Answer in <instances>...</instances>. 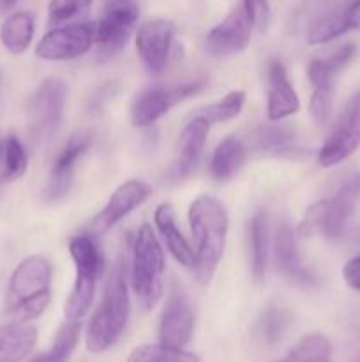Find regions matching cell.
I'll use <instances>...</instances> for the list:
<instances>
[{
    "label": "cell",
    "instance_id": "6da1fadb",
    "mask_svg": "<svg viewBox=\"0 0 360 362\" xmlns=\"http://www.w3.org/2000/svg\"><path fill=\"white\" fill-rule=\"evenodd\" d=\"M52 276L49 262L37 255L14 269L7 286V324H28L44 313L52 300Z\"/></svg>",
    "mask_w": 360,
    "mask_h": 362
},
{
    "label": "cell",
    "instance_id": "7a4b0ae2",
    "mask_svg": "<svg viewBox=\"0 0 360 362\" xmlns=\"http://www.w3.org/2000/svg\"><path fill=\"white\" fill-rule=\"evenodd\" d=\"M129 292H127L126 265L115 262L106 279L104 293L90 318L85 334V346L90 354H102L112 349L129 320Z\"/></svg>",
    "mask_w": 360,
    "mask_h": 362
},
{
    "label": "cell",
    "instance_id": "3957f363",
    "mask_svg": "<svg viewBox=\"0 0 360 362\" xmlns=\"http://www.w3.org/2000/svg\"><path fill=\"white\" fill-rule=\"evenodd\" d=\"M189 223L196 243L194 269L200 281L207 283L214 276L215 267L224 253L228 214L217 198L201 194L191 204Z\"/></svg>",
    "mask_w": 360,
    "mask_h": 362
},
{
    "label": "cell",
    "instance_id": "277c9868",
    "mask_svg": "<svg viewBox=\"0 0 360 362\" xmlns=\"http://www.w3.org/2000/svg\"><path fill=\"white\" fill-rule=\"evenodd\" d=\"M360 200V173L346 177L337 187L334 197L316 202L307 209L304 221L300 223V235L321 233L327 239H339L344 235L348 221Z\"/></svg>",
    "mask_w": 360,
    "mask_h": 362
},
{
    "label": "cell",
    "instance_id": "5b68a950",
    "mask_svg": "<svg viewBox=\"0 0 360 362\" xmlns=\"http://www.w3.org/2000/svg\"><path fill=\"white\" fill-rule=\"evenodd\" d=\"M164 253L157 237L148 225L138 230L133 243L131 286L145 310H152L161 299Z\"/></svg>",
    "mask_w": 360,
    "mask_h": 362
},
{
    "label": "cell",
    "instance_id": "8992f818",
    "mask_svg": "<svg viewBox=\"0 0 360 362\" xmlns=\"http://www.w3.org/2000/svg\"><path fill=\"white\" fill-rule=\"evenodd\" d=\"M69 253L76 265V279L66 303L67 320H81L92 308L102 269V257L94 240L87 235L69 240Z\"/></svg>",
    "mask_w": 360,
    "mask_h": 362
},
{
    "label": "cell",
    "instance_id": "52a82bcc",
    "mask_svg": "<svg viewBox=\"0 0 360 362\" xmlns=\"http://www.w3.org/2000/svg\"><path fill=\"white\" fill-rule=\"evenodd\" d=\"M205 87L203 80L186 81L173 87H148L136 95L131 106V120L136 127H147L161 119L173 106L198 94Z\"/></svg>",
    "mask_w": 360,
    "mask_h": 362
},
{
    "label": "cell",
    "instance_id": "ba28073f",
    "mask_svg": "<svg viewBox=\"0 0 360 362\" xmlns=\"http://www.w3.org/2000/svg\"><path fill=\"white\" fill-rule=\"evenodd\" d=\"M67 85L59 78H48L41 83L30 101V129L35 140H49L62 124Z\"/></svg>",
    "mask_w": 360,
    "mask_h": 362
},
{
    "label": "cell",
    "instance_id": "9c48e42d",
    "mask_svg": "<svg viewBox=\"0 0 360 362\" xmlns=\"http://www.w3.org/2000/svg\"><path fill=\"white\" fill-rule=\"evenodd\" d=\"M360 147V90L349 98L339 115L334 129L320 151V163L325 168L339 165Z\"/></svg>",
    "mask_w": 360,
    "mask_h": 362
},
{
    "label": "cell",
    "instance_id": "30bf717a",
    "mask_svg": "<svg viewBox=\"0 0 360 362\" xmlns=\"http://www.w3.org/2000/svg\"><path fill=\"white\" fill-rule=\"evenodd\" d=\"M95 42V23H73L42 35L35 55L44 60H71L85 55Z\"/></svg>",
    "mask_w": 360,
    "mask_h": 362
},
{
    "label": "cell",
    "instance_id": "8fae6325",
    "mask_svg": "<svg viewBox=\"0 0 360 362\" xmlns=\"http://www.w3.org/2000/svg\"><path fill=\"white\" fill-rule=\"evenodd\" d=\"M175 25L169 20L145 21L136 34V49L152 76H161L168 67Z\"/></svg>",
    "mask_w": 360,
    "mask_h": 362
},
{
    "label": "cell",
    "instance_id": "7c38bea8",
    "mask_svg": "<svg viewBox=\"0 0 360 362\" xmlns=\"http://www.w3.org/2000/svg\"><path fill=\"white\" fill-rule=\"evenodd\" d=\"M254 23L244 4L236 6L221 23L207 34L205 48L212 57H226L240 53L249 46Z\"/></svg>",
    "mask_w": 360,
    "mask_h": 362
},
{
    "label": "cell",
    "instance_id": "4fadbf2b",
    "mask_svg": "<svg viewBox=\"0 0 360 362\" xmlns=\"http://www.w3.org/2000/svg\"><path fill=\"white\" fill-rule=\"evenodd\" d=\"M140 11L136 4L106 11L104 16L95 23V42L101 59H109L126 46Z\"/></svg>",
    "mask_w": 360,
    "mask_h": 362
},
{
    "label": "cell",
    "instance_id": "5bb4252c",
    "mask_svg": "<svg viewBox=\"0 0 360 362\" xmlns=\"http://www.w3.org/2000/svg\"><path fill=\"white\" fill-rule=\"evenodd\" d=\"M152 189L147 182L143 180L131 179L127 182L120 184L113 194L109 197L108 204L101 209L97 216L92 221V232L94 233H104L112 230L113 226L119 225L129 212L140 207L148 197H150Z\"/></svg>",
    "mask_w": 360,
    "mask_h": 362
},
{
    "label": "cell",
    "instance_id": "9a60e30c",
    "mask_svg": "<svg viewBox=\"0 0 360 362\" xmlns=\"http://www.w3.org/2000/svg\"><path fill=\"white\" fill-rule=\"evenodd\" d=\"M194 332V311L186 293L173 290L162 311L159 324V343L173 349H184Z\"/></svg>",
    "mask_w": 360,
    "mask_h": 362
},
{
    "label": "cell",
    "instance_id": "2e32d148",
    "mask_svg": "<svg viewBox=\"0 0 360 362\" xmlns=\"http://www.w3.org/2000/svg\"><path fill=\"white\" fill-rule=\"evenodd\" d=\"M92 134L88 131H78L69 138L66 147L56 156L55 163L52 166V175H49L48 187H46V198L52 202L66 197L73 182L74 168L76 163L85 152L90 148Z\"/></svg>",
    "mask_w": 360,
    "mask_h": 362
},
{
    "label": "cell",
    "instance_id": "e0dca14e",
    "mask_svg": "<svg viewBox=\"0 0 360 362\" xmlns=\"http://www.w3.org/2000/svg\"><path fill=\"white\" fill-rule=\"evenodd\" d=\"M268 80V101L267 117L272 122L295 115L300 110V99L295 88L289 83L284 66L277 60H272L267 67Z\"/></svg>",
    "mask_w": 360,
    "mask_h": 362
},
{
    "label": "cell",
    "instance_id": "ac0fdd59",
    "mask_svg": "<svg viewBox=\"0 0 360 362\" xmlns=\"http://www.w3.org/2000/svg\"><path fill=\"white\" fill-rule=\"evenodd\" d=\"M274 253L277 269L289 281L300 286H311L316 283V278H314L313 272L300 260V255L296 251L295 232H293L288 223H282L281 228L275 233Z\"/></svg>",
    "mask_w": 360,
    "mask_h": 362
},
{
    "label": "cell",
    "instance_id": "d6986e66",
    "mask_svg": "<svg viewBox=\"0 0 360 362\" xmlns=\"http://www.w3.org/2000/svg\"><path fill=\"white\" fill-rule=\"evenodd\" d=\"M208 133H210V124L207 120L201 117H191V120L180 133L179 159L173 168L179 179H184L196 168L205 144H207Z\"/></svg>",
    "mask_w": 360,
    "mask_h": 362
},
{
    "label": "cell",
    "instance_id": "ffe728a7",
    "mask_svg": "<svg viewBox=\"0 0 360 362\" xmlns=\"http://www.w3.org/2000/svg\"><path fill=\"white\" fill-rule=\"evenodd\" d=\"M332 69L325 59H316L307 67V78L313 85L309 110L311 117L316 124H325L332 113V95H334V76Z\"/></svg>",
    "mask_w": 360,
    "mask_h": 362
},
{
    "label": "cell",
    "instance_id": "44dd1931",
    "mask_svg": "<svg viewBox=\"0 0 360 362\" xmlns=\"http://www.w3.org/2000/svg\"><path fill=\"white\" fill-rule=\"evenodd\" d=\"M154 223L172 257L184 267L194 269V251L182 235L175 221V212L169 204H161L154 212Z\"/></svg>",
    "mask_w": 360,
    "mask_h": 362
},
{
    "label": "cell",
    "instance_id": "7402d4cb",
    "mask_svg": "<svg viewBox=\"0 0 360 362\" xmlns=\"http://www.w3.org/2000/svg\"><path fill=\"white\" fill-rule=\"evenodd\" d=\"M254 151L274 158H295L302 152L296 133L289 126H263L253 134Z\"/></svg>",
    "mask_w": 360,
    "mask_h": 362
},
{
    "label": "cell",
    "instance_id": "603a6c76",
    "mask_svg": "<svg viewBox=\"0 0 360 362\" xmlns=\"http://www.w3.org/2000/svg\"><path fill=\"white\" fill-rule=\"evenodd\" d=\"M37 329L30 324H6L0 327V362H20L34 350Z\"/></svg>",
    "mask_w": 360,
    "mask_h": 362
},
{
    "label": "cell",
    "instance_id": "cb8c5ba5",
    "mask_svg": "<svg viewBox=\"0 0 360 362\" xmlns=\"http://www.w3.org/2000/svg\"><path fill=\"white\" fill-rule=\"evenodd\" d=\"M246 161V147L235 136H228L217 145L210 163V172L214 179L228 180L236 175Z\"/></svg>",
    "mask_w": 360,
    "mask_h": 362
},
{
    "label": "cell",
    "instance_id": "d4e9b609",
    "mask_svg": "<svg viewBox=\"0 0 360 362\" xmlns=\"http://www.w3.org/2000/svg\"><path fill=\"white\" fill-rule=\"evenodd\" d=\"M34 37V18L30 13H13L0 27V39L7 52L20 55L30 46Z\"/></svg>",
    "mask_w": 360,
    "mask_h": 362
},
{
    "label": "cell",
    "instance_id": "484cf974",
    "mask_svg": "<svg viewBox=\"0 0 360 362\" xmlns=\"http://www.w3.org/2000/svg\"><path fill=\"white\" fill-rule=\"evenodd\" d=\"M251 271L256 281L265 278L268 265V219L265 212H258L249 223Z\"/></svg>",
    "mask_w": 360,
    "mask_h": 362
},
{
    "label": "cell",
    "instance_id": "4316f807",
    "mask_svg": "<svg viewBox=\"0 0 360 362\" xmlns=\"http://www.w3.org/2000/svg\"><path fill=\"white\" fill-rule=\"evenodd\" d=\"M353 27L348 18V6L342 7V9H332L316 18V21L311 25L309 32H307V42L309 45H323V42L346 34Z\"/></svg>",
    "mask_w": 360,
    "mask_h": 362
},
{
    "label": "cell",
    "instance_id": "83f0119b",
    "mask_svg": "<svg viewBox=\"0 0 360 362\" xmlns=\"http://www.w3.org/2000/svg\"><path fill=\"white\" fill-rule=\"evenodd\" d=\"M27 170V152L16 134L0 140V184L20 179Z\"/></svg>",
    "mask_w": 360,
    "mask_h": 362
},
{
    "label": "cell",
    "instance_id": "f1b7e54d",
    "mask_svg": "<svg viewBox=\"0 0 360 362\" xmlns=\"http://www.w3.org/2000/svg\"><path fill=\"white\" fill-rule=\"evenodd\" d=\"M81 336L80 320H69L59 329L52 349L41 356L34 357L30 362H67L76 350Z\"/></svg>",
    "mask_w": 360,
    "mask_h": 362
},
{
    "label": "cell",
    "instance_id": "f546056e",
    "mask_svg": "<svg viewBox=\"0 0 360 362\" xmlns=\"http://www.w3.org/2000/svg\"><path fill=\"white\" fill-rule=\"evenodd\" d=\"M275 362H332L330 339L320 332L304 336L288 356Z\"/></svg>",
    "mask_w": 360,
    "mask_h": 362
},
{
    "label": "cell",
    "instance_id": "4dcf8cb0",
    "mask_svg": "<svg viewBox=\"0 0 360 362\" xmlns=\"http://www.w3.org/2000/svg\"><path fill=\"white\" fill-rule=\"evenodd\" d=\"M292 325V315L282 308L270 306L261 313L256 322V334L265 345H275L281 341Z\"/></svg>",
    "mask_w": 360,
    "mask_h": 362
},
{
    "label": "cell",
    "instance_id": "1f68e13d",
    "mask_svg": "<svg viewBox=\"0 0 360 362\" xmlns=\"http://www.w3.org/2000/svg\"><path fill=\"white\" fill-rule=\"evenodd\" d=\"M244 103H246V92L232 90L228 92L221 101L214 103V105L203 106V108H200L191 117H201V119L207 120L210 126L217 122H226V120H232L235 119L236 115H240V112H242L244 108Z\"/></svg>",
    "mask_w": 360,
    "mask_h": 362
},
{
    "label": "cell",
    "instance_id": "d6a6232c",
    "mask_svg": "<svg viewBox=\"0 0 360 362\" xmlns=\"http://www.w3.org/2000/svg\"><path fill=\"white\" fill-rule=\"evenodd\" d=\"M127 362H200V357L184 349H173L162 343L143 345L133 350Z\"/></svg>",
    "mask_w": 360,
    "mask_h": 362
},
{
    "label": "cell",
    "instance_id": "836d02e7",
    "mask_svg": "<svg viewBox=\"0 0 360 362\" xmlns=\"http://www.w3.org/2000/svg\"><path fill=\"white\" fill-rule=\"evenodd\" d=\"M92 6V0H52L49 2V21L59 25L74 16L85 14Z\"/></svg>",
    "mask_w": 360,
    "mask_h": 362
},
{
    "label": "cell",
    "instance_id": "e575fe53",
    "mask_svg": "<svg viewBox=\"0 0 360 362\" xmlns=\"http://www.w3.org/2000/svg\"><path fill=\"white\" fill-rule=\"evenodd\" d=\"M244 7L249 13L251 20H253L254 27L260 30L267 28L268 18H270V7H268V0H242Z\"/></svg>",
    "mask_w": 360,
    "mask_h": 362
},
{
    "label": "cell",
    "instance_id": "d590c367",
    "mask_svg": "<svg viewBox=\"0 0 360 362\" xmlns=\"http://www.w3.org/2000/svg\"><path fill=\"white\" fill-rule=\"evenodd\" d=\"M342 278L349 288L360 292V255L346 262V265L342 267Z\"/></svg>",
    "mask_w": 360,
    "mask_h": 362
},
{
    "label": "cell",
    "instance_id": "8d00e7d4",
    "mask_svg": "<svg viewBox=\"0 0 360 362\" xmlns=\"http://www.w3.org/2000/svg\"><path fill=\"white\" fill-rule=\"evenodd\" d=\"M348 18L353 28L360 27V0H353L348 6Z\"/></svg>",
    "mask_w": 360,
    "mask_h": 362
},
{
    "label": "cell",
    "instance_id": "74e56055",
    "mask_svg": "<svg viewBox=\"0 0 360 362\" xmlns=\"http://www.w3.org/2000/svg\"><path fill=\"white\" fill-rule=\"evenodd\" d=\"M102 2H104L106 11H108V9H115V7L131 6V4H134V0H102Z\"/></svg>",
    "mask_w": 360,
    "mask_h": 362
},
{
    "label": "cell",
    "instance_id": "f35d334b",
    "mask_svg": "<svg viewBox=\"0 0 360 362\" xmlns=\"http://www.w3.org/2000/svg\"><path fill=\"white\" fill-rule=\"evenodd\" d=\"M18 0H0V13H7L16 6Z\"/></svg>",
    "mask_w": 360,
    "mask_h": 362
}]
</instances>
